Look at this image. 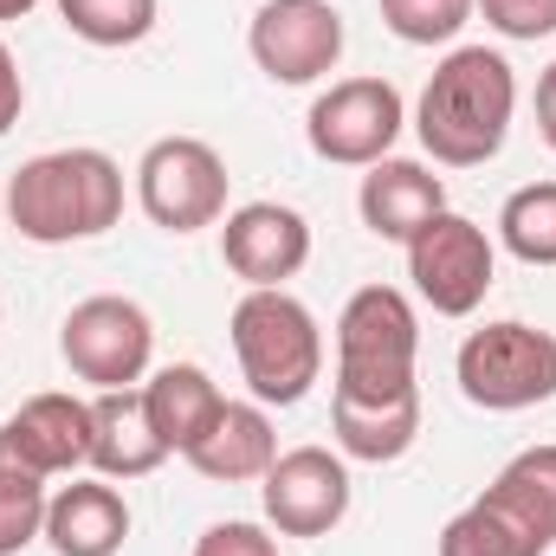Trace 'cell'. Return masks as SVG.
<instances>
[{
  "label": "cell",
  "mask_w": 556,
  "mask_h": 556,
  "mask_svg": "<svg viewBox=\"0 0 556 556\" xmlns=\"http://www.w3.org/2000/svg\"><path fill=\"white\" fill-rule=\"evenodd\" d=\"M20 111H26V78H20V59H13L7 39H0V137L20 124Z\"/></svg>",
  "instance_id": "28"
},
{
  "label": "cell",
  "mask_w": 556,
  "mask_h": 556,
  "mask_svg": "<svg viewBox=\"0 0 556 556\" xmlns=\"http://www.w3.org/2000/svg\"><path fill=\"white\" fill-rule=\"evenodd\" d=\"M194 556H278V544L260 531V525L227 518V525H207V531L194 538Z\"/></svg>",
  "instance_id": "27"
},
{
  "label": "cell",
  "mask_w": 556,
  "mask_h": 556,
  "mask_svg": "<svg viewBox=\"0 0 556 556\" xmlns=\"http://www.w3.org/2000/svg\"><path fill=\"white\" fill-rule=\"evenodd\" d=\"M247 52L273 85H317L343 59V13L330 0H266L247 26Z\"/></svg>",
  "instance_id": "10"
},
{
  "label": "cell",
  "mask_w": 556,
  "mask_h": 556,
  "mask_svg": "<svg viewBox=\"0 0 556 556\" xmlns=\"http://www.w3.org/2000/svg\"><path fill=\"white\" fill-rule=\"evenodd\" d=\"M498 240L525 266H556V181H531L498 207Z\"/></svg>",
  "instance_id": "23"
},
{
  "label": "cell",
  "mask_w": 556,
  "mask_h": 556,
  "mask_svg": "<svg viewBox=\"0 0 556 556\" xmlns=\"http://www.w3.org/2000/svg\"><path fill=\"white\" fill-rule=\"evenodd\" d=\"M538 137L556 149V65H544V78H538Z\"/></svg>",
  "instance_id": "29"
},
{
  "label": "cell",
  "mask_w": 556,
  "mask_h": 556,
  "mask_svg": "<svg viewBox=\"0 0 556 556\" xmlns=\"http://www.w3.org/2000/svg\"><path fill=\"white\" fill-rule=\"evenodd\" d=\"M453 376H459V395L485 415L544 408V402H556V337L538 324L498 317L459 343Z\"/></svg>",
  "instance_id": "5"
},
{
  "label": "cell",
  "mask_w": 556,
  "mask_h": 556,
  "mask_svg": "<svg viewBox=\"0 0 556 556\" xmlns=\"http://www.w3.org/2000/svg\"><path fill=\"white\" fill-rule=\"evenodd\" d=\"M227 337H233L240 376L260 408H298L324 376V330L285 285L247 291L227 317Z\"/></svg>",
  "instance_id": "3"
},
{
  "label": "cell",
  "mask_w": 556,
  "mask_h": 556,
  "mask_svg": "<svg viewBox=\"0 0 556 556\" xmlns=\"http://www.w3.org/2000/svg\"><path fill=\"white\" fill-rule=\"evenodd\" d=\"M440 556H551L498 498H472L466 511H453L446 518V531H440Z\"/></svg>",
  "instance_id": "21"
},
{
  "label": "cell",
  "mask_w": 556,
  "mask_h": 556,
  "mask_svg": "<svg viewBox=\"0 0 556 556\" xmlns=\"http://www.w3.org/2000/svg\"><path fill=\"white\" fill-rule=\"evenodd\" d=\"M220 260L247 291H278L311 260V220L285 201H247L220 227Z\"/></svg>",
  "instance_id": "12"
},
{
  "label": "cell",
  "mask_w": 556,
  "mask_h": 556,
  "mask_svg": "<svg viewBox=\"0 0 556 556\" xmlns=\"http://www.w3.org/2000/svg\"><path fill=\"white\" fill-rule=\"evenodd\" d=\"M330 433H337L343 459L389 466V459H402L420 440V389L415 395H395V402H350V395H330Z\"/></svg>",
  "instance_id": "19"
},
{
  "label": "cell",
  "mask_w": 556,
  "mask_h": 556,
  "mask_svg": "<svg viewBox=\"0 0 556 556\" xmlns=\"http://www.w3.org/2000/svg\"><path fill=\"white\" fill-rule=\"evenodd\" d=\"M33 7H39V0H0V20H26Z\"/></svg>",
  "instance_id": "30"
},
{
  "label": "cell",
  "mask_w": 556,
  "mask_h": 556,
  "mask_svg": "<svg viewBox=\"0 0 556 556\" xmlns=\"http://www.w3.org/2000/svg\"><path fill=\"white\" fill-rule=\"evenodd\" d=\"M142 408H149V427H155V440L168 453H188L214 427V415L227 408V395L201 363H168V369H155L142 382Z\"/></svg>",
  "instance_id": "18"
},
{
  "label": "cell",
  "mask_w": 556,
  "mask_h": 556,
  "mask_svg": "<svg viewBox=\"0 0 556 556\" xmlns=\"http://www.w3.org/2000/svg\"><path fill=\"white\" fill-rule=\"evenodd\" d=\"M59 356L98 395L104 389H137L142 376H149V356H155V324H149V311H142L137 298L98 291V298H85V304L65 311Z\"/></svg>",
  "instance_id": "6"
},
{
  "label": "cell",
  "mask_w": 556,
  "mask_h": 556,
  "mask_svg": "<svg viewBox=\"0 0 556 556\" xmlns=\"http://www.w3.org/2000/svg\"><path fill=\"white\" fill-rule=\"evenodd\" d=\"M0 433L46 479L72 472V466H91V402H78V395H33V402H20V415Z\"/></svg>",
  "instance_id": "15"
},
{
  "label": "cell",
  "mask_w": 556,
  "mask_h": 556,
  "mask_svg": "<svg viewBox=\"0 0 556 556\" xmlns=\"http://www.w3.org/2000/svg\"><path fill=\"white\" fill-rule=\"evenodd\" d=\"M492 273H498V247L485 240L479 220L466 214H433L408 240V278H415L420 304L440 311V317H472L492 291Z\"/></svg>",
  "instance_id": "9"
},
{
  "label": "cell",
  "mask_w": 556,
  "mask_h": 556,
  "mask_svg": "<svg viewBox=\"0 0 556 556\" xmlns=\"http://www.w3.org/2000/svg\"><path fill=\"white\" fill-rule=\"evenodd\" d=\"M201 479H214V485H247V479H266L278 459V433L273 420H266V408L260 402H227L220 415H214V427L181 453Z\"/></svg>",
  "instance_id": "16"
},
{
  "label": "cell",
  "mask_w": 556,
  "mask_h": 556,
  "mask_svg": "<svg viewBox=\"0 0 556 556\" xmlns=\"http://www.w3.org/2000/svg\"><path fill=\"white\" fill-rule=\"evenodd\" d=\"M511 111H518L511 59L492 46H453L415 104V137L440 168H479L505 149Z\"/></svg>",
  "instance_id": "1"
},
{
  "label": "cell",
  "mask_w": 556,
  "mask_h": 556,
  "mask_svg": "<svg viewBox=\"0 0 556 556\" xmlns=\"http://www.w3.org/2000/svg\"><path fill=\"white\" fill-rule=\"evenodd\" d=\"M408 124V104L389 78H337L311 117H304V137L317 162H337V168H376L395 137Z\"/></svg>",
  "instance_id": "8"
},
{
  "label": "cell",
  "mask_w": 556,
  "mask_h": 556,
  "mask_svg": "<svg viewBox=\"0 0 556 556\" xmlns=\"http://www.w3.org/2000/svg\"><path fill=\"white\" fill-rule=\"evenodd\" d=\"M479 13H485V26L498 33V39H525V46H538V39H551L556 33V0H472Z\"/></svg>",
  "instance_id": "26"
},
{
  "label": "cell",
  "mask_w": 556,
  "mask_h": 556,
  "mask_svg": "<svg viewBox=\"0 0 556 556\" xmlns=\"http://www.w3.org/2000/svg\"><path fill=\"white\" fill-rule=\"evenodd\" d=\"M420 317L395 285H363L337 317V395L395 402L415 395Z\"/></svg>",
  "instance_id": "4"
},
{
  "label": "cell",
  "mask_w": 556,
  "mask_h": 556,
  "mask_svg": "<svg viewBox=\"0 0 556 556\" xmlns=\"http://www.w3.org/2000/svg\"><path fill=\"white\" fill-rule=\"evenodd\" d=\"M168 459V446L155 440L142 389H104L91 395V466L98 479H142Z\"/></svg>",
  "instance_id": "17"
},
{
  "label": "cell",
  "mask_w": 556,
  "mask_h": 556,
  "mask_svg": "<svg viewBox=\"0 0 556 556\" xmlns=\"http://www.w3.org/2000/svg\"><path fill=\"white\" fill-rule=\"evenodd\" d=\"M7 220L33 247H72L98 240L124 220V168L104 149H52L13 168L7 181Z\"/></svg>",
  "instance_id": "2"
},
{
  "label": "cell",
  "mask_w": 556,
  "mask_h": 556,
  "mask_svg": "<svg viewBox=\"0 0 556 556\" xmlns=\"http://www.w3.org/2000/svg\"><path fill=\"white\" fill-rule=\"evenodd\" d=\"M485 498H498L544 551H556V440L551 446H525V453L485 485Z\"/></svg>",
  "instance_id": "20"
},
{
  "label": "cell",
  "mask_w": 556,
  "mask_h": 556,
  "mask_svg": "<svg viewBox=\"0 0 556 556\" xmlns=\"http://www.w3.org/2000/svg\"><path fill=\"white\" fill-rule=\"evenodd\" d=\"M137 201L162 233H201L227 220V162L201 137H162L137 162Z\"/></svg>",
  "instance_id": "7"
},
{
  "label": "cell",
  "mask_w": 556,
  "mask_h": 556,
  "mask_svg": "<svg viewBox=\"0 0 556 556\" xmlns=\"http://www.w3.org/2000/svg\"><path fill=\"white\" fill-rule=\"evenodd\" d=\"M472 13V0H382V26L402 46H453Z\"/></svg>",
  "instance_id": "25"
},
{
  "label": "cell",
  "mask_w": 556,
  "mask_h": 556,
  "mask_svg": "<svg viewBox=\"0 0 556 556\" xmlns=\"http://www.w3.org/2000/svg\"><path fill=\"white\" fill-rule=\"evenodd\" d=\"M260 505L278 538H330L350 518V466L330 446H291L260 479Z\"/></svg>",
  "instance_id": "11"
},
{
  "label": "cell",
  "mask_w": 556,
  "mask_h": 556,
  "mask_svg": "<svg viewBox=\"0 0 556 556\" xmlns=\"http://www.w3.org/2000/svg\"><path fill=\"white\" fill-rule=\"evenodd\" d=\"M356 207H363V227H369L376 240H395V247H408V240H415L433 214H446V181H440L427 162L382 155V162L363 175V188H356Z\"/></svg>",
  "instance_id": "13"
},
{
  "label": "cell",
  "mask_w": 556,
  "mask_h": 556,
  "mask_svg": "<svg viewBox=\"0 0 556 556\" xmlns=\"http://www.w3.org/2000/svg\"><path fill=\"white\" fill-rule=\"evenodd\" d=\"M59 20L85 46L117 52V46H137L155 33V0H59Z\"/></svg>",
  "instance_id": "24"
},
{
  "label": "cell",
  "mask_w": 556,
  "mask_h": 556,
  "mask_svg": "<svg viewBox=\"0 0 556 556\" xmlns=\"http://www.w3.org/2000/svg\"><path fill=\"white\" fill-rule=\"evenodd\" d=\"M130 538V505L111 479H72L46 505V544L59 556H117Z\"/></svg>",
  "instance_id": "14"
},
{
  "label": "cell",
  "mask_w": 556,
  "mask_h": 556,
  "mask_svg": "<svg viewBox=\"0 0 556 556\" xmlns=\"http://www.w3.org/2000/svg\"><path fill=\"white\" fill-rule=\"evenodd\" d=\"M46 505H52L46 472H33L0 433V556H20L33 538H46Z\"/></svg>",
  "instance_id": "22"
}]
</instances>
